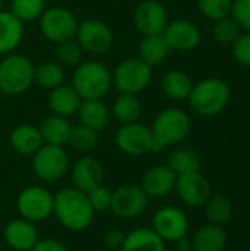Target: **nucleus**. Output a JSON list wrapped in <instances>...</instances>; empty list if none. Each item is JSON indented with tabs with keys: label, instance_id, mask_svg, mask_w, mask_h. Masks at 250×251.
<instances>
[{
	"label": "nucleus",
	"instance_id": "1",
	"mask_svg": "<svg viewBox=\"0 0 250 251\" xmlns=\"http://www.w3.org/2000/svg\"><path fill=\"white\" fill-rule=\"evenodd\" d=\"M53 215L65 229L72 232L85 231L94 219L87 194L77 188H63L55 196Z\"/></svg>",
	"mask_w": 250,
	"mask_h": 251
},
{
	"label": "nucleus",
	"instance_id": "2",
	"mask_svg": "<svg viewBox=\"0 0 250 251\" xmlns=\"http://www.w3.org/2000/svg\"><path fill=\"white\" fill-rule=\"evenodd\" d=\"M150 129L153 135V151H162L187 138L192 129V121L184 110L169 107L155 118Z\"/></svg>",
	"mask_w": 250,
	"mask_h": 251
},
{
	"label": "nucleus",
	"instance_id": "3",
	"mask_svg": "<svg viewBox=\"0 0 250 251\" xmlns=\"http://www.w3.org/2000/svg\"><path fill=\"white\" fill-rule=\"evenodd\" d=\"M230 96V87L224 79L206 78L193 85L187 100L197 115L215 116L227 107Z\"/></svg>",
	"mask_w": 250,
	"mask_h": 251
},
{
	"label": "nucleus",
	"instance_id": "4",
	"mask_svg": "<svg viewBox=\"0 0 250 251\" xmlns=\"http://www.w3.org/2000/svg\"><path fill=\"white\" fill-rule=\"evenodd\" d=\"M112 85L109 69L96 60L80 63L72 76V87L83 100L102 99Z\"/></svg>",
	"mask_w": 250,
	"mask_h": 251
},
{
	"label": "nucleus",
	"instance_id": "5",
	"mask_svg": "<svg viewBox=\"0 0 250 251\" xmlns=\"http://www.w3.org/2000/svg\"><path fill=\"white\" fill-rule=\"evenodd\" d=\"M34 65L22 54H9L0 62V91L18 96L34 82Z\"/></svg>",
	"mask_w": 250,
	"mask_h": 251
},
{
	"label": "nucleus",
	"instance_id": "6",
	"mask_svg": "<svg viewBox=\"0 0 250 251\" xmlns=\"http://www.w3.org/2000/svg\"><path fill=\"white\" fill-rule=\"evenodd\" d=\"M152 81V66L140 57L122 60L112 74V84L119 93L137 94L149 87Z\"/></svg>",
	"mask_w": 250,
	"mask_h": 251
},
{
	"label": "nucleus",
	"instance_id": "7",
	"mask_svg": "<svg viewBox=\"0 0 250 251\" xmlns=\"http://www.w3.org/2000/svg\"><path fill=\"white\" fill-rule=\"evenodd\" d=\"M69 166V157L62 146L43 144L32 154V172L46 182H55L60 179Z\"/></svg>",
	"mask_w": 250,
	"mask_h": 251
},
{
	"label": "nucleus",
	"instance_id": "8",
	"mask_svg": "<svg viewBox=\"0 0 250 251\" xmlns=\"http://www.w3.org/2000/svg\"><path fill=\"white\" fill-rule=\"evenodd\" d=\"M78 21L74 13L65 7L53 6L46 9L40 16L41 34L52 43H63L75 38Z\"/></svg>",
	"mask_w": 250,
	"mask_h": 251
},
{
	"label": "nucleus",
	"instance_id": "9",
	"mask_svg": "<svg viewBox=\"0 0 250 251\" xmlns=\"http://www.w3.org/2000/svg\"><path fill=\"white\" fill-rule=\"evenodd\" d=\"M55 196L44 187L32 185L22 190L16 199V207L22 219L32 224L46 221L53 215Z\"/></svg>",
	"mask_w": 250,
	"mask_h": 251
},
{
	"label": "nucleus",
	"instance_id": "10",
	"mask_svg": "<svg viewBox=\"0 0 250 251\" xmlns=\"http://www.w3.org/2000/svg\"><path fill=\"white\" fill-rule=\"evenodd\" d=\"M115 144L128 156H144L153 151L152 129L139 121L124 124L115 134Z\"/></svg>",
	"mask_w": 250,
	"mask_h": 251
},
{
	"label": "nucleus",
	"instance_id": "11",
	"mask_svg": "<svg viewBox=\"0 0 250 251\" xmlns=\"http://www.w3.org/2000/svg\"><path fill=\"white\" fill-rule=\"evenodd\" d=\"M149 204V197L137 185H122L112 191L111 212L119 219H136L141 216Z\"/></svg>",
	"mask_w": 250,
	"mask_h": 251
},
{
	"label": "nucleus",
	"instance_id": "12",
	"mask_svg": "<svg viewBox=\"0 0 250 251\" xmlns=\"http://www.w3.org/2000/svg\"><path fill=\"white\" fill-rule=\"evenodd\" d=\"M152 229L165 243H175L187 237L189 232L187 215L175 206H164L159 210H156L152 221Z\"/></svg>",
	"mask_w": 250,
	"mask_h": 251
},
{
	"label": "nucleus",
	"instance_id": "13",
	"mask_svg": "<svg viewBox=\"0 0 250 251\" xmlns=\"http://www.w3.org/2000/svg\"><path fill=\"white\" fill-rule=\"evenodd\" d=\"M174 191H177L180 200L190 207H202L212 197L211 184L200 171L177 175Z\"/></svg>",
	"mask_w": 250,
	"mask_h": 251
},
{
	"label": "nucleus",
	"instance_id": "14",
	"mask_svg": "<svg viewBox=\"0 0 250 251\" xmlns=\"http://www.w3.org/2000/svg\"><path fill=\"white\" fill-rule=\"evenodd\" d=\"M75 38L84 51L93 54L108 51L113 43V34L111 28L99 19H87L78 24Z\"/></svg>",
	"mask_w": 250,
	"mask_h": 251
},
{
	"label": "nucleus",
	"instance_id": "15",
	"mask_svg": "<svg viewBox=\"0 0 250 251\" xmlns=\"http://www.w3.org/2000/svg\"><path fill=\"white\" fill-rule=\"evenodd\" d=\"M134 22L143 35H162L168 25V13L158 0H143L136 7Z\"/></svg>",
	"mask_w": 250,
	"mask_h": 251
},
{
	"label": "nucleus",
	"instance_id": "16",
	"mask_svg": "<svg viewBox=\"0 0 250 251\" xmlns=\"http://www.w3.org/2000/svg\"><path fill=\"white\" fill-rule=\"evenodd\" d=\"M162 35L169 49L177 51L194 50L199 46L202 37L199 28L187 19H175L168 22Z\"/></svg>",
	"mask_w": 250,
	"mask_h": 251
},
{
	"label": "nucleus",
	"instance_id": "17",
	"mask_svg": "<svg viewBox=\"0 0 250 251\" xmlns=\"http://www.w3.org/2000/svg\"><path fill=\"white\" fill-rule=\"evenodd\" d=\"M177 175L168 165L150 168L141 179L140 188L149 199H164L175 190Z\"/></svg>",
	"mask_w": 250,
	"mask_h": 251
},
{
	"label": "nucleus",
	"instance_id": "18",
	"mask_svg": "<svg viewBox=\"0 0 250 251\" xmlns=\"http://www.w3.org/2000/svg\"><path fill=\"white\" fill-rule=\"evenodd\" d=\"M3 237L6 244L15 251H31L40 240L34 224L22 218L10 221L3 231Z\"/></svg>",
	"mask_w": 250,
	"mask_h": 251
},
{
	"label": "nucleus",
	"instance_id": "19",
	"mask_svg": "<svg viewBox=\"0 0 250 251\" xmlns=\"http://www.w3.org/2000/svg\"><path fill=\"white\" fill-rule=\"evenodd\" d=\"M71 178L74 182V188L88 193L90 190L102 185L103 182V168L99 160L94 157L85 156L75 162L72 166Z\"/></svg>",
	"mask_w": 250,
	"mask_h": 251
},
{
	"label": "nucleus",
	"instance_id": "20",
	"mask_svg": "<svg viewBox=\"0 0 250 251\" xmlns=\"http://www.w3.org/2000/svg\"><path fill=\"white\" fill-rule=\"evenodd\" d=\"M49 107L53 115L68 118L78 112L83 99L72 85H59L49 94Z\"/></svg>",
	"mask_w": 250,
	"mask_h": 251
},
{
	"label": "nucleus",
	"instance_id": "21",
	"mask_svg": "<svg viewBox=\"0 0 250 251\" xmlns=\"http://www.w3.org/2000/svg\"><path fill=\"white\" fill-rule=\"evenodd\" d=\"M77 113L80 118V124L96 132L103 131L111 119V112L108 106L102 101V99L83 100Z\"/></svg>",
	"mask_w": 250,
	"mask_h": 251
},
{
	"label": "nucleus",
	"instance_id": "22",
	"mask_svg": "<svg viewBox=\"0 0 250 251\" xmlns=\"http://www.w3.org/2000/svg\"><path fill=\"white\" fill-rule=\"evenodd\" d=\"M9 141L12 149L24 156H32L44 144L40 129L29 124L18 125L10 132Z\"/></svg>",
	"mask_w": 250,
	"mask_h": 251
},
{
	"label": "nucleus",
	"instance_id": "23",
	"mask_svg": "<svg viewBox=\"0 0 250 251\" xmlns=\"http://www.w3.org/2000/svg\"><path fill=\"white\" fill-rule=\"evenodd\" d=\"M24 37V22L12 12H0V54L13 51Z\"/></svg>",
	"mask_w": 250,
	"mask_h": 251
},
{
	"label": "nucleus",
	"instance_id": "24",
	"mask_svg": "<svg viewBox=\"0 0 250 251\" xmlns=\"http://www.w3.org/2000/svg\"><path fill=\"white\" fill-rule=\"evenodd\" d=\"M227 246V234L222 226L208 224L200 226L192 238L193 251H224Z\"/></svg>",
	"mask_w": 250,
	"mask_h": 251
},
{
	"label": "nucleus",
	"instance_id": "25",
	"mask_svg": "<svg viewBox=\"0 0 250 251\" xmlns=\"http://www.w3.org/2000/svg\"><path fill=\"white\" fill-rule=\"evenodd\" d=\"M121 251H165V241L152 228H137L125 235Z\"/></svg>",
	"mask_w": 250,
	"mask_h": 251
},
{
	"label": "nucleus",
	"instance_id": "26",
	"mask_svg": "<svg viewBox=\"0 0 250 251\" xmlns=\"http://www.w3.org/2000/svg\"><path fill=\"white\" fill-rule=\"evenodd\" d=\"M71 128H72V125L69 124V121L66 118L53 115V113L50 116L44 118L38 126L44 144H52V146L68 144Z\"/></svg>",
	"mask_w": 250,
	"mask_h": 251
},
{
	"label": "nucleus",
	"instance_id": "27",
	"mask_svg": "<svg viewBox=\"0 0 250 251\" xmlns=\"http://www.w3.org/2000/svg\"><path fill=\"white\" fill-rule=\"evenodd\" d=\"M169 51L164 35H144L139 43V57L149 66L162 63Z\"/></svg>",
	"mask_w": 250,
	"mask_h": 251
},
{
	"label": "nucleus",
	"instance_id": "28",
	"mask_svg": "<svg viewBox=\"0 0 250 251\" xmlns=\"http://www.w3.org/2000/svg\"><path fill=\"white\" fill-rule=\"evenodd\" d=\"M192 78L180 69L169 71L162 79V90L165 96L171 100H187L192 88H193Z\"/></svg>",
	"mask_w": 250,
	"mask_h": 251
},
{
	"label": "nucleus",
	"instance_id": "29",
	"mask_svg": "<svg viewBox=\"0 0 250 251\" xmlns=\"http://www.w3.org/2000/svg\"><path fill=\"white\" fill-rule=\"evenodd\" d=\"M140 113H141V104L136 94L121 93L112 104V115L122 125L139 121Z\"/></svg>",
	"mask_w": 250,
	"mask_h": 251
},
{
	"label": "nucleus",
	"instance_id": "30",
	"mask_svg": "<svg viewBox=\"0 0 250 251\" xmlns=\"http://www.w3.org/2000/svg\"><path fill=\"white\" fill-rule=\"evenodd\" d=\"M167 165L175 172V175H181L186 172L200 171L202 160L200 156L192 149H177L169 153Z\"/></svg>",
	"mask_w": 250,
	"mask_h": 251
},
{
	"label": "nucleus",
	"instance_id": "31",
	"mask_svg": "<svg viewBox=\"0 0 250 251\" xmlns=\"http://www.w3.org/2000/svg\"><path fill=\"white\" fill-rule=\"evenodd\" d=\"M205 215L212 225L222 226L233 216V203L225 196L211 197L205 204Z\"/></svg>",
	"mask_w": 250,
	"mask_h": 251
},
{
	"label": "nucleus",
	"instance_id": "32",
	"mask_svg": "<svg viewBox=\"0 0 250 251\" xmlns=\"http://www.w3.org/2000/svg\"><path fill=\"white\" fill-rule=\"evenodd\" d=\"M65 72L60 63L56 62H43L34 69V81L43 88L53 90L63 84Z\"/></svg>",
	"mask_w": 250,
	"mask_h": 251
},
{
	"label": "nucleus",
	"instance_id": "33",
	"mask_svg": "<svg viewBox=\"0 0 250 251\" xmlns=\"http://www.w3.org/2000/svg\"><path fill=\"white\" fill-rule=\"evenodd\" d=\"M99 143V137H97V132L84 126V125H75L71 128V134H69V138H68V144L80 151V153H88L91 151Z\"/></svg>",
	"mask_w": 250,
	"mask_h": 251
},
{
	"label": "nucleus",
	"instance_id": "34",
	"mask_svg": "<svg viewBox=\"0 0 250 251\" xmlns=\"http://www.w3.org/2000/svg\"><path fill=\"white\" fill-rule=\"evenodd\" d=\"M44 10H46L44 0H12L10 3V12L21 22L35 21L37 18L40 19Z\"/></svg>",
	"mask_w": 250,
	"mask_h": 251
},
{
	"label": "nucleus",
	"instance_id": "35",
	"mask_svg": "<svg viewBox=\"0 0 250 251\" xmlns=\"http://www.w3.org/2000/svg\"><path fill=\"white\" fill-rule=\"evenodd\" d=\"M240 34H242V28L231 16L215 21L214 37L217 41H220L222 44H233Z\"/></svg>",
	"mask_w": 250,
	"mask_h": 251
},
{
	"label": "nucleus",
	"instance_id": "36",
	"mask_svg": "<svg viewBox=\"0 0 250 251\" xmlns=\"http://www.w3.org/2000/svg\"><path fill=\"white\" fill-rule=\"evenodd\" d=\"M233 1L234 0H197V4L203 16L218 21L231 15Z\"/></svg>",
	"mask_w": 250,
	"mask_h": 251
},
{
	"label": "nucleus",
	"instance_id": "37",
	"mask_svg": "<svg viewBox=\"0 0 250 251\" xmlns=\"http://www.w3.org/2000/svg\"><path fill=\"white\" fill-rule=\"evenodd\" d=\"M81 54H83V49L74 40L63 41V43L57 44L56 57L65 66H71V68L72 66H78L80 62H81Z\"/></svg>",
	"mask_w": 250,
	"mask_h": 251
},
{
	"label": "nucleus",
	"instance_id": "38",
	"mask_svg": "<svg viewBox=\"0 0 250 251\" xmlns=\"http://www.w3.org/2000/svg\"><path fill=\"white\" fill-rule=\"evenodd\" d=\"M87 194L88 203L96 212H106L111 209V200H112V191L103 185H99L93 190H90Z\"/></svg>",
	"mask_w": 250,
	"mask_h": 251
},
{
	"label": "nucleus",
	"instance_id": "39",
	"mask_svg": "<svg viewBox=\"0 0 250 251\" xmlns=\"http://www.w3.org/2000/svg\"><path fill=\"white\" fill-rule=\"evenodd\" d=\"M233 56L240 65L250 66V32H242L233 43Z\"/></svg>",
	"mask_w": 250,
	"mask_h": 251
},
{
	"label": "nucleus",
	"instance_id": "40",
	"mask_svg": "<svg viewBox=\"0 0 250 251\" xmlns=\"http://www.w3.org/2000/svg\"><path fill=\"white\" fill-rule=\"evenodd\" d=\"M231 18L239 24L243 31L250 32V0H234Z\"/></svg>",
	"mask_w": 250,
	"mask_h": 251
},
{
	"label": "nucleus",
	"instance_id": "41",
	"mask_svg": "<svg viewBox=\"0 0 250 251\" xmlns=\"http://www.w3.org/2000/svg\"><path fill=\"white\" fill-rule=\"evenodd\" d=\"M124 240H125V235L118 231V229H109L103 234V246L111 251H121L122 249V244H124Z\"/></svg>",
	"mask_w": 250,
	"mask_h": 251
},
{
	"label": "nucleus",
	"instance_id": "42",
	"mask_svg": "<svg viewBox=\"0 0 250 251\" xmlns=\"http://www.w3.org/2000/svg\"><path fill=\"white\" fill-rule=\"evenodd\" d=\"M31 251H68L66 247L55 238H43L35 243Z\"/></svg>",
	"mask_w": 250,
	"mask_h": 251
},
{
	"label": "nucleus",
	"instance_id": "43",
	"mask_svg": "<svg viewBox=\"0 0 250 251\" xmlns=\"http://www.w3.org/2000/svg\"><path fill=\"white\" fill-rule=\"evenodd\" d=\"M174 244H175L177 251H192V240H187L186 237L178 240V241H175Z\"/></svg>",
	"mask_w": 250,
	"mask_h": 251
},
{
	"label": "nucleus",
	"instance_id": "44",
	"mask_svg": "<svg viewBox=\"0 0 250 251\" xmlns=\"http://www.w3.org/2000/svg\"><path fill=\"white\" fill-rule=\"evenodd\" d=\"M3 10V0H0V12Z\"/></svg>",
	"mask_w": 250,
	"mask_h": 251
}]
</instances>
